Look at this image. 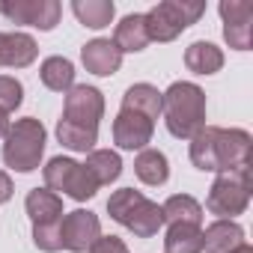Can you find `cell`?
Masks as SVG:
<instances>
[{
	"mask_svg": "<svg viewBox=\"0 0 253 253\" xmlns=\"http://www.w3.org/2000/svg\"><path fill=\"white\" fill-rule=\"evenodd\" d=\"M57 140L66 149H72V152H92L95 143H98V128H92V125H81V122H69V119L60 116Z\"/></svg>",
	"mask_w": 253,
	"mask_h": 253,
	"instance_id": "21",
	"label": "cell"
},
{
	"mask_svg": "<svg viewBox=\"0 0 253 253\" xmlns=\"http://www.w3.org/2000/svg\"><path fill=\"white\" fill-rule=\"evenodd\" d=\"M33 244L45 253H57L63 250V241H60V220L57 223H39L33 226Z\"/></svg>",
	"mask_w": 253,
	"mask_h": 253,
	"instance_id": "28",
	"label": "cell"
},
{
	"mask_svg": "<svg viewBox=\"0 0 253 253\" xmlns=\"http://www.w3.org/2000/svg\"><path fill=\"white\" fill-rule=\"evenodd\" d=\"M86 253H128V247H125V241L116 238V235H101Z\"/></svg>",
	"mask_w": 253,
	"mask_h": 253,
	"instance_id": "29",
	"label": "cell"
},
{
	"mask_svg": "<svg viewBox=\"0 0 253 253\" xmlns=\"http://www.w3.org/2000/svg\"><path fill=\"white\" fill-rule=\"evenodd\" d=\"M223 18V39L235 51H250L253 45V3L247 0H223L217 6Z\"/></svg>",
	"mask_w": 253,
	"mask_h": 253,
	"instance_id": "10",
	"label": "cell"
},
{
	"mask_svg": "<svg viewBox=\"0 0 253 253\" xmlns=\"http://www.w3.org/2000/svg\"><path fill=\"white\" fill-rule=\"evenodd\" d=\"M24 209H27L33 226H39V223H57L66 214L63 211V197L54 194V191H48V188H33L27 194V200H24Z\"/></svg>",
	"mask_w": 253,
	"mask_h": 253,
	"instance_id": "16",
	"label": "cell"
},
{
	"mask_svg": "<svg viewBox=\"0 0 253 253\" xmlns=\"http://www.w3.org/2000/svg\"><path fill=\"white\" fill-rule=\"evenodd\" d=\"M164 253H203V226L170 223L164 235Z\"/></svg>",
	"mask_w": 253,
	"mask_h": 253,
	"instance_id": "23",
	"label": "cell"
},
{
	"mask_svg": "<svg viewBox=\"0 0 253 253\" xmlns=\"http://www.w3.org/2000/svg\"><path fill=\"white\" fill-rule=\"evenodd\" d=\"M122 110H134L146 119H158L161 116V92L152 84H131L122 95Z\"/></svg>",
	"mask_w": 253,
	"mask_h": 253,
	"instance_id": "19",
	"label": "cell"
},
{
	"mask_svg": "<svg viewBox=\"0 0 253 253\" xmlns=\"http://www.w3.org/2000/svg\"><path fill=\"white\" fill-rule=\"evenodd\" d=\"M161 116L176 140H191L206 128V92L191 81H176L161 92Z\"/></svg>",
	"mask_w": 253,
	"mask_h": 253,
	"instance_id": "2",
	"label": "cell"
},
{
	"mask_svg": "<svg viewBox=\"0 0 253 253\" xmlns=\"http://www.w3.org/2000/svg\"><path fill=\"white\" fill-rule=\"evenodd\" d=\"M42 176H45V188L54 191V194H66L78 203H86L95 197L98 185L92 179V173L78 164L75 158H66V155H57L51 158L45 167H42Z\"/></svg>",
	"mask_w": 253,
	"mask_h": 253,
	"instance_id": "7",
	"label": "cell"
},
{
	"mask_svg": "<svg viewBox=\"0 0 253 253\" xmlns=\"http://www.w3.org/2000/svg\"><path fill=\"white\" fill-rule=\"evenodd\" d=\"M101 116H104V95H101L98 86L75 84V86L66 92V101H63V119L98 128Z\"/></svg>",
	"mask_w": 253,
	"mask_h": 253,
	"instance_id": "11",
	"label": "cell"
},
{
	"mask_svg": "<svg viewBox=\"0 0 253 253\" xmlns=\"http://www.w3.org/2000/svg\"><path fill=\"white\" fill-rule=\"evenodd\" d=\"M21 101H24V86H21V81L12 78V75H0V110H3V113H12V110L21 107Z\"/></svg>",
	"mask_w": 253,
	"mask_h": 253,
	"instance_id": "27",
	"label": "cell"
},
{
	"mask_svg": "<svg viewBox=\"0 0 253 253\" xmlns=\"http://www.w3.org/2000/svg\"><path fill=\"white\" fill-rule=\"evenodd\" d=\"M72 12L75 18L89 27V30H101V27H110L113 15H116V6L110 0H75L72 3Z\"/></svg>",
	"mask_w": 253,
	"mask_h": 253,
	"instance_id": "24",
	"label": "cell"
},
{
	"mask_svg": "<svg viewBox=\"0 0 253 253\" xmlns=\"http://www.w3.org/2000/svg\"><path fill=\"white\" fill-rule=\"evenodd\" d=\"M84 167L92 173L95 185L104 188V185H113L119 176H122V158L113 152V149H92L84 161Z\"/></svg>",
	"mask_w": 253,
	"mask_h": 253,
	"instance_id": "22",
	"label": "cell"
},
{
	"mask_svg": "<svg viewBox=\"0 0 253 253\" xmlns=\"http://www.w3.org/2000/svg\"><path fill=\"white\" fill-rule=\"evenodd\" d=\"M12 194H15V188H12V179H9V173H3V170H0V206H3V203H9V200H12Z\"/></svg>",
	"mask_w": 253,
	"mask_h": 253,
	"instance_id": "30",
	"label": "cell"
},
{
	"mask_svg": "<svg viewBox=\"0 0 253 253\" xmlns=\"http://www.w3.org/2000/svg\"><path fill=\"white\" fill-rule=\"evenodd\" d=\"M48 131L36 116L15 119L3 137V164L15 173H33L42 167Z\"/></svg>",
	"mask_w": 253,
	"mask_h": 253,
	"instance_id": "4",
	"label": "cell"
},
{
	"mask_svg": "<svg viewBox=\"0 0 253 253\" xmlns=\"http://www.w3.org/2000/svg\"><path fill=\"white\" fill-rule=\"evenodd\" d=\"M39 57V45L30 33H0V69H27Z\"/></svg>",
	"mask_w": 253,
	"mask_h": 253,
	"instance_id": "13",
	"label": "cell"
},
{
	"mask_svg": "<svg viewBox=\"0 0 253 253\" xmlns=\"http://www.w3.org/2000/svg\"><path fill=\"white\" fill-rule=\"evenodd\" d=\"M113 45L119 48V54H140V51H146L149 33H146V21H143L140 12L125 15V18L116 24V30H113Z\"/></svg>",
	"mask_w": 253,
	"mask_h": 253,
	"instance_id": "17",
	"label": "cell"
},
{
	"mask_svg": "<svg viewBox=\"0 0 253 253\" xmlns=\"http://www.w3.org/2000/svg\"><path fill=\"white\" fill-rule=\"evenodd\" d=\"M152 134H155V122L134 113V110H119L116 119H113V143L125 152L149 149Z\"/></svg>",
	"mask_w": 253,
	"mask_h": 253,
	"instance_id": "12",
	"label": "cell"
},
{
	"mask_svg": "<svg viewBox=\"0 0 253 253\" xmlns=\"http://www.w3.org/2000/svg\"><path fill=\"white\" fill-rule=\"evenodd\" d=\"M241 244H247L244 229L235 220H214L203 229V250L206 253H235Z\"/></svg>",
	"mask_w": 253,
	"mask_h": 253,
	"instance_id": "15",
	"label": "cell"
},
{
	"mask_svg": "<svg viewBox=\"0 0 253 253\" xmlns=\"http://www.w3.org/2000/svg\"><path fill=\"white\" fill-rule=\"evenodd\" d=\"M39 78L48 89L54 92H69L75 86V66L66 57H48L39 69Z\"/></svg>",
	"mask_w": 253,
	"mask_h": 253,
	"instance_id": "26",
	"label": "cell"
},
{
	"mask_svg": "<svg viewBox=\"0 0 253 253\" xmlns=\"http://www.w3.org/2000/svg\"><path fill=\"white\" fill-rule=\"evenodd\" d=\"M0 15H6L12 24H27L48 33L60 24L63 6L60 0H12V3H0Z\"/></svg>",
	"mask_w": 253,
	"mask_h": 253,
	"instance_id": "8",
	"label": "cell"
},
{
	"mask_svg": "<svg viewBox=\"0 0 253 253\" xmlns=\"http://www.w3.org/2000/svg\"><path fill=\"white\" fill-rule=\"evenodd\" d=\"M235 253H253V247H250V244H241V247H238Z\"/></svg>",
	"mask_w": 253,
	"mask_h": 253,
	"instance_id": "32",
	"label": "cell"
},
{
	"mask_svg": "<svg viewBox=\"0 0 253 253\" xmlns=\"http://www.w3.org/2000/svg\"><path fill=\"white\" fill-rule=\"evenodd\" d=\"M206 12V0H164L143 12L149 42H173L191 24H197Z\"/></svg>",
	"mask_w": 253,
	"mask_h": 253,
	"instance_id": "5",
	"label": "cell"
},
{
	"mask_svg": "<svg viewBox=\"0 0 253 253\" xmlns=\"http://www.w3.org/2000/svg\"><path fill=\"white\" fill-rule=\"evenodd\" d=\"M81 60H84L86 72H92L98 78H110L122 66V54H119V48L110 39H92V42H86L81 48Z\"/></svg>",
	"mask_w": 253,
	"mask_h": 253,
	"instance_id": "14",
	"label": "cell"
},
{
	"mask_svg": "<svg viewBox=\"0 0 253 253\" xmlns=\"http://www.w3.org/2000/svg\"><path fill=\"white\" fill-rule=\"evenodd\" d=\"M9 125H12V122H9V113H3V110H0V140L6 137V131H9Z\"/></svg>",
	"mask_w": 253,
	"mask_h": 253,
	"instance_id": "31",
	"label": "cell"
},
{
	"mask_svg": "<svg viewBox=\"0 0 253 253\" xmlns=\"http://www.w3.org/2000/svg\"><path fill=\"white\" fill-rule=\"evenodd\" d=\"M247 206H250V167L217 173V179L209 188L206 209L220 220H232L235 214H244Z\"/></svg>",
	"mask_w": 253,
	"mask_h": 253,
	"instance_id": "6",
	"label": "cell"
},
{
	"mask_svg": "<svg viewBox=\"0 0 253 253\" xmlns=\"http://www.w3.org/2000/svg\"><path fill=\"white\" fill-rule=\"evenodd\" d=\"M185 66L194 75H217L223 69V51L211 42H194L185 51Z\"/></svg>",
	"mask_w": 253,
	"mask_h": 253,
	"instance_id": "20",
	"label": "cell"
},
{
	"mask_svg": "<svg viewBox=\"0 0 253 253\" xmlns=\"http://www.w3.org/2000/svg\"><path fill=\"white\" fill-rule=\"evenodd\" d=\"M164 223H191V226H203V206L191 197V194H173L164 206Z\"/></svg>",
	"mask_w": 253,
	"mask_h": 253,
	"instance_id": "25",
	"label": "cell"
},
{
	"mask_svg": "<svg viewBox=\"0 0 253 253\" xmlns=\"http://www.w3.org/2000/svg\"><path fill=\"white\" fill-rule=\"evenodd\" d=\"M107 214L119 226H125L128 232H134L137 238H152L164 226L161 206L152 203L146 194H140L134 188H119V191H113L110 200H107Z\"/></svg>",
	"mask_w": 253,
	"mask_h": 253,
	"instance_id": "3",
	"label": "cell"
},
{
	"mask_svg": "<svg viewBox=\"0 0 253 253\" xmlns=\"http://www.w3.org/2000/svg\"><path fill=\"white\" fill-rule=\"evenodd\" d=\"M98 238H101V220H98V214H92L86 209H75V211H66L63 214V220H60L63 250L86 253Z\"/></svg>",
	"mask_w": 253,
	"mask_h": 253,
	"instance_id": "9",
	"label": "cell"
},
{
	"mask_svg": "<svg viewBox=\"0 0 253 253\" xmlns=\"http://www.w3.org/2000/svg\"><path fill=\"white\" fill-rule=\"evenodd\" d=\"M253 137L244 128H217L206 125L191 137V164L203 173H229L238 167H250Z\"/></svg>",
	"mask_w": 253,
	"mask_h": 253,
	"instance_id": "1",
	"label": "cell"
},
{
	"mask_svg": "<svg viewBox=\"0 0 253 253\" xmlns=\"http://www.w3.org/2000/svg\"><path fill=\"white\" fill-rule=\"evenodd\" d=\"M134 176L143 185H149V188L167 185V179H170V161H167V155L158 152V149H140L137 158H134Z\"/></svg>",
	"mask_w": 253,
	"mask_h": 253,
	"instance_id": "18",
	"label": "cell"
}]
</instances>
